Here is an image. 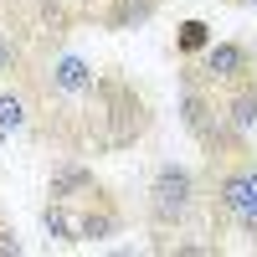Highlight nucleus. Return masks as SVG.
<instances>
[{"mask_svg":"<svg viewBox=\"0 0 257 257\" xmlns=\"http://www.w3.org/2000/svg\"><path fill=\"white\" fill-rule=\"evenodd\" d=\"M149 134V98L123 77H98V88L88 93L77 113L72 144L82 149H128Z\"/></svg>","mask_w":257,"mask_h":257,"instance_id":"nucleus-1","label":"nucleus"},{"mask_svg":"<svg viewBox=\"0 0 257 257\" xmlns=\"http://www.w3.org/2000/svg\"><path fill=\"white\" fill-rule=\"evenodd\" d=\"M211 221L216 226H237L247 237H257V155L242 149H226V155H211Z\"/></svg>","mask_w":257,"mask_h":257,"instance_id":"nucleus-2","label":"nucleus"},{"mask_svg":"<svg viewBox=\"0 0 257 257\" xmlns=\"http://www.w3.org/2000/svg\"><path fill=\"white\" fill-rule=\"evenodd\" d=\"M206 201V185L190 165H160L149 175V190H144V211H149V226L155 231H180L196 206Z\"/></svg>","mask_w":257,"mask_h":257,"instance_id":"nucleus-3","label":"nucleus"},{"mask_svg":"<svg viewBox=\"0 0 257 257\" xmlns=\"http://www.w3.org/2000/svg\"><path fill=\"white\" fill-rule=\"evenodd\" d=\"M211 88H231V82L242 77H257V52L247 47V41H211V47L201 52V62H190Z\"/></svg>","mask_w":257,"mask_h":257,"instance_id":"nucleus-4","label":"nucleus"},{"mask_svg":"<svg viewBox=\"0 0 257 257\" xmlns=\"http://www.w3.org/2000/svg\"><path fill=\"white\" fill-rule=\"evenodd\" d=\"M47 201H62V206H98V201H108V190H103V180L93 175V165H82V160H62L52 165V175H47Z\"/></svg>","mask_w":257,"mask_h":257,"instance_id":"nucleus-5","label":"nucleus"},{"mask_svg":"<svg viewBox=\"0 0 257 257\" xmlns=\"http://www.w3.org/2000/svg\"><path fill=\"white\" fill-rule=\"evenodd\" d=\"M41 118V98H36V82L21 72V77H6L0 82V134L16 139V134H31Z\"/></svg>","mask_w":257,"mask_h":257,"instance_id":"nucleus-6","label":"nucleus"},{"mask_svg":"<svg viewBox=\"0 0 257 257\" xmlns=\"http://www.w3.org/2000/svg\"><path fill=\"white\" fill-rule=\"evenodd\" d=\"M221 113H226L231 139L252 144V134H257V77H242L231 88H221Z\"/></svg>","mask_w":257,"mask_h":257,"instance_id":"nucleus-7","label":"nucleus"},{"mask_svg":"<svg viewBox=\"0 0 257 257\" xmlns=\"http://www.w3.org/2000/svg\"><path fill=\"white\" fill-rule=\"evenodd\" d=\"M160 11V0H93V16L103 31H128V26H144L149 16Z\"/></svg>","mask_w":257,"mask_h":257,"instance_id":"nucleus-8","label":"nucleus"},{"mask_svg":"<svg viewBox=\"0 0 257 257\" xmlns=\"http://www.w3.org/2000/svg\"><path fill=\"white\" fill-rule=\"evenodd\" d=\"M41 226H47V237L67 242V247H82V242H88V211H82V206L47 201V206H41Z\"/></svg>","mask_w":257,"mask_h":257,"instance_id":"nucleus-9","label":"nucleus"},{"mask_svg":"<svg viewBox=\"0 0 257 257\" xmlns=\"http://www.w3.org/2000/svg\"><path fill=\"white\" fill-rule=\"evenodd\" d=\"M206 47H211V26H206V21H196V16H190L185 26L175 31V57H180V62H196V57H201Z\"/></svg>","mask_w":257,"mask_h":257,"instance_id":"nucleus-10","label":"nucleus"},{"mask_svg":"<svg viewBox=\"0 0 257 257\" xmlns=\"http://www.w3.org/2000/svg\"><path fill=\"white\" fill-rule=\"evenodd\" d=\"M21 72H26V41H21V31L0 26V82L21 77Z\"/></svg>","mask_w":257,"mask_h":257,"instance_id":"nucleus-11","label":"nucleus"},{"mask_svg":"<svg viewBox=\"0 0 257 257\" xmlns=\"http://www.w3.org/2000/svg\"><path fill=\"white\" fill-rule=\"evenodd\" d=\"M16 252H21V237H16L6 221H0V257H16Z\"/></svg>","mask_w":257,"mask_h":257,"instance_id":"nucleus-12","label":"nucleus"},{"mask_svg":"<svg viewBox=\"0 0 257 257\" xmlns=\"http://www.w3.org/2000/svg\"><path fill=\"white\" fill-rule=\"evenodd\" d=\"M62 6H67L77 21H88V16H93V0H62Z\"/></svg>","mask_w":257,"mask_h":257,"instance_id":"nucleus-13","label":"nucleus"},{"mask_svg":"<svg viewBox=\"0 0 257 257\" xmlns=\"http://www.w3.org/2000/svg\"><path fill=\"white\" fill-rule=\"evenodd\" d=\"M16 6H21V11H26V6H31V0H16Z\"/></svg>","mask_w":257,"mask_h":257,"instance_id":"nucleus-14","label":"nucleus"},{"mask_svg":"<svg viewBox=\"0 0 257 257\" xmlns=\"http://www.w3.org/2000/svg\"><path fill=\"white\" fill-rule=\"evenodd\" d=\"M242 6H252V11H257V0H242Z\"/></svg>","mask_w":257,"mask_h":257,"instance_id":"nucleus-15","label":"nucleus"}]
</instances>
